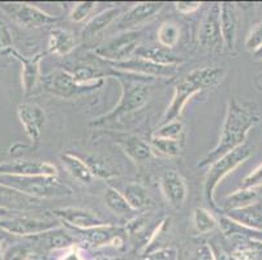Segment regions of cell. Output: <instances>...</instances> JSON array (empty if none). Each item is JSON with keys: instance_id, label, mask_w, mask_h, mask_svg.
<instances>
[{"instance_id": "6da1fadb", "label": "cell", "mask_w": 262, "mask_h": 260, "mask_svg": "<svg viewBox=\"0 0 262 260\" xmlns=\"http://www.w3.org/2000/svg\"><path fill=\"white\" fill-rule=\"evenodd\" d=\"M259 123V116L256 109L244 106L236 99L228 102L226 116L221 128L219 140L213 150L206 154L204 159L199 161L197 168L210 167L223 155L228 154L232 150L243 146L248 134L252 129Z\"/></svg>"}, {"instance_id": "7a4b0ae2", "label": "cell", "mask_w": 262, "mask_h": 260, "mask_svg": "<svg viewBox=\"0 0 262 260\" xmlns=\"http://www.w3.org/2000/svg\"><path fill=\"white\" fill-rule=\"evenodd\" d=\"M110 77H115V80H118L121 85L120 100L113 111L90 121L92 126H103L107 124L115 123L124 116L142 108L149 102L151 92H153L151 82L154 81V78L151 77L119 70L114 72L111 68H110Z\"/></svg>"}, {"instance_id": "3957f363", "label": "cell", "mask_w": 262, "mask_h": 260, "mask_svg": "<svg viewBox=\"0 0 262 260\" xmlns=\"http://www.w3.org/2000/svg\"><path fill=\"white\" fill-rule=\"evenodd\" d=\"M225 77V70L219 66H201L193 69L179 81L173 90V97L161 120V125L179 120L187 103L199 92L218 85Z\"/></svg>"}, {"instance_id": "277c9868", "label": "cell", "mask_w": 262, "mask_h": 260, "mask_svg": "<svg viewBox=\"0 0 262 260\" xmlns=\"http://www.w3.org/2000/svg\"><path fill=\"white\" fill-rule=\"evenodd\" d=\"M0 183L40 200L72 194V189L61 182L58 176L0 175Z\"/></svg>"}, {"instance_id": "5b68a950", "label": "cell", "mask_w": 262, "mask_h": 260, "mask_svg": "<svg viewBox=\"0 0 262 260\" xmlns=\"http://www.w3.org/2000/svg\"><path fill=\"white\" fill-rule=\"evenodd\" d=\"M252 152H253V149L249 145L244 143L243 146L223 155L221 159H218L215 163L209 167L208 173L205 176L204 181V198L211 207L218 208L215 204L214 193H215L216 186L219 185V182L226 176L230 175L231 172L235 171L237 167L242 166L244 161H247L252 156Z\"/></svg>"}, {"instance_id": "8992f818", "label": "cell", "mask_w": 262, "mask_h": 260, "mask_svg": "<svg viewBox=\"0 0 262 260\" xmlns=\"http://www.w3.org/2000/svg\"><path fill=\"white\" fill-rule=\"evenodd\" d=\"M141 38V30H125L95 47L93 54L107 64L125 61L139 50Z\"/></svg>"}, {"instance_id": "52a82bcc", "label": "cell", "mask_w": 262, "mask_h": 260, "mask_svg": "<svg viewBox=\"0 0 262 260\" xmlns=\"http://www.w3.org/2000/svg\"><path fill=\"white\" fill-rule=\"evenodd\" d=\"M103 82L104 80H101L97 82L82 85L75 80L72 72L64 70V69H59L45 77V87L47 91L56 97L64 98V99H75L81 95L90 94V92L98 90L103 85Z\"/></svg>"}, {"instance_id": "ba28073f", "label": "cell", "mask_w": 262, "mask_h": 260, "mask_svg": "<svg viewBox=\"0 0 262 260\" xmlns=\"http://www.w3.org/2000/svg\"><path fill=\"white\" fill-rule=\"evenodd\" d=\"M61 223V221H60ZM60 228V224L54 220H43V219L30 218V216H12L8 219H2L0 229L9 233L11 235L20 237H33L42 234L54 229Z\"/></svg>"}, {"instance_id": "9c48e42d", "label": "cell", "mask_w": 262, "mask_h": 260, "mask_svg": "<svg viewBox=\"0 0 262 260\" xmlns=\"http://www.w3.org/2000/svg\"><path fill=\"white\" fill-rule=\"evenodd\" d=\"M9 17L25 28H42L58 22L56 16L46 13L37 7L24 3H3L0 6Z\"/></svg>"}, {"instance_id": "30bf717a", "label": "cell", "mask_w": 262, "mask_h": 260, "mask_svg": "<svg viewBox=\"0 0 262 260\" xmlns=\"http://www.w3.org/2000/svg\"><path fill=\"white\" fill-rule=\"evenodd\" d=\"M111 69L119 72L133 73V75L145 76V77L158 78V77H172L178 72V65H159V64L150 61L145 57L135 56L120 63L108 64Z\"/></svg>"}, {"instance_id": "8fae6325", "label": "cell", "mask_w": 262, "mask_h": 260, "mask_svg": "<svg viewBox=\"0 0 262 260\" xmlns=\"http://www.w3.org/2000/svg\"><path fill=\"white\" fill-rule=\"evenodd\" d=\"M199 43L201 47L210 51H219L225 46L221 30V7L213 4L200 25Z\"/></svg>"}, {"instance_id": "7c38bea8", "label": "cell", "mask_w": 262, "mask_h": 260, "mask_svg": "<svg viewBox=\"0 0 262 260\" xmlns=\"http://www.w3.org/2000/svg\"><path fill=\"white\" fill-rule=\"evenodd\" d=\"M72 229V228H71ZM78 235L93 247L115 246L121 247L123 245V228L106 224V225L95 226L90 229H73Z\"/></svg>"}, {"instance_id": "4fadbf2b", "label": "cell", "mask_w": 262, "mask_h": 260, "mask_svg": "<svg viewBox=\"0 0 262 260\" xmlns=\"http://www.w3.org/2000/svg\"><path fill=\"white\" fill-rule=\"evenodd\" d=\"M17 116L28 138L32 140L33 145L38 143L42 129L45 128L47 121L45 109L38 104L23 103L18 106Z\"/></svg>"}, {"instance_id": "5bb4252c", "label": "cell", "mask_w": 262, "mask_h": 260, "mask_svg": "<svg viewBox=\"0 0 262 260\" xmlns=\"http://www.w3.org/2000/svg\"><path fill=\"white\" fill-rule=\"evenodd\" d=\"M0 175L11 176H58V168L49 161L13 160L0 163Z\"/></svg>"}, {"instance_id": "9a60e30c", "label": "cell", "mask_w": 262, "mask_h": 260, "mask_svg": "<svg viewBox=\"0 0 262 260\" xmlns=\"http://www.w3.org/2000/svg\"><path fill=\"white\" fill-rule=\"evenodd\" d=\"M54 215L55 218L59 219V221L67 224L72 229H90L108 224L94 212L89 211V209L77 208V207L58 208L55 209Z\"/></svg>"}, {"instance_id": "2e32d148", "label": "cell", "mask_w": 262, "mask_h": 260, "mask_svg": "<svg viewBox=\"0 0 262 260\" xmlns=\"http://www.w3.org/2000/svg\"><path fill=\"white\" fill-rule=\"evenodd\" d=\"M9 54L15 57L16 60H18L23 65V70H21V85H23L24 94L28 95L32 94L34 91L35 86L40 80V61L46 56V52H39L33 56H24L15 49L11 50Z\"/></svg>"}, {"instance_id": "e0dca14e", "label": "cell", "mask_w": 262, "mask_h": 260, "mask_svg": "<svg viewBox=\"0 0 262 260\" xmlns=\"http://www.w3.org/2000/svg\"><path fill=\"white\" fill-rule=\"evenodd\" d=\"M161 190L166 200L175 208H180L188 197L187 183L176 171H167L162 175Z\"/></svg>"}, {"instance_id": "ac0fdd59", "label": "cell", "mask_w": 262, "mask_h": 260, "mask_svg": "<svg viewBox=\"0 0 262 260\" xmlns=\"http://www.w3.org/2000/svg\"><path fill=\"white\" fill-rule=\"evenodd\" d=\"M114 142L135 163H145L153 157L151 146L137 135L116 134L114 135Z\"/></svg>"}, {"instance_id": "d6986e66", "label": "cell", "mask_w": 262, "mask_h": 260, "mask_svg": "<svg viewBox=\"0 0 262 260\" xmlns=\"http://www.w3.org/2000/svg\"><path fill=\"white\" fill-rule=\"evenodd\" d=\"M221 30L225 47L228 51L235 49L237 35V16L231 3H221Z\"/></svg>"}, {"instance_id": "ffe728a7", "label": "cell", "mask_w": 262, "mask_h": 260, "mask_svg": "<svg viewBox=\"0 0 262 260\" xmlns=\"http://www.w3.org/2000/svg\"><path fill=\"white\" fill-rule=\"evenodd\" d=\"M227 216L254 232L262 233V199L244 208L228 211Z\"/></svg>"}, {"instance_id": "44dd1931", "label": "cell", "mask_w": 262, "mask_h": 260, "mask_svg": "<svg viewBox=\"0 0 262 260\" xmlns=\"http://www.w3.org/2000/svg\"><path fill=\"white\" fill-rule=\"evenodd\" d=\"M39 202L40 199L29 197V195L24 194V193H20L17 190L0 183V207L2 208L11 209V211L26 209L32 208V207H37Z\"/></svg>"}, {"instance_id": "7402d4cb", "label": "cell", "mask_w": 262, "mask_h": 260, "mask_svg": "<svg viewBox=\"0 0 262 260\" xmlns=\"http://www.w3.org/2000/svg\"><path fill=\"white\" fill-rule=\"evenodd\" d=\"M163 7L164 4L158 3V2H142V3L135 4L127 13L121 16L119 25L133 26L136 23L144 22V21L149 20V18L154 17L156 14H158Z\"/></svg>"}, {"instance_id": "603a6c76", "label": "cell", "mask_w": 262, "mask_h": 260, "mask_svg": "<svg viewBox=\"0 0 262 260\" xmlns=\"http://www.w3.org/2000/svg\"><path fill=\"white\" fill-rule=\"evenodd\" d=\"M76 44H77V40L72 33L60 28H54L50 33L47 52L59 55V56H66L76 49Z\"/></svg>"}, {"instance_id": "cb8c5ba5", "label": "cell", "mask_w": 262, "mask_h": 260, "mask_svg": "<svg viewBox=\"0 0 262 260\" xmlns=\"http://www.w3.org/2000/svg\"><path fill=\"white\" fill-rule=\"evenodd\" d=\"M120 13L121 9L118 7H111V8H107L106 11H102L85 25L84 30H82V37L92 38L102 33L120 16Z\"/></svg>"}, {"instance_id": "d4e9b609", "label": "cell", "mask_w": 262, "mask_h": 260, "mask_svg": "<svg viewBox=\"0 0 262 260\" xmlns=\"http://www.w3.org/2000/svg\"><path fill=\"white\" fill-rule=\"evenodd\" d=\"M232 257L235 260H262V241L254 237H237Z\"/></svg>"}, {"instance_id": "484cf974", "label": "cell", "mask_w": 262, "mask_h": 260, "mask_svg": "<svg viewBox=\"0 0 262 260\" xmlns=\"http://www.w3.org/2000/svg\"><path fill=\"white\" fill-rule=\"evenodd\" d=\"M61 161H63V166L64 168L67 169V172H68L73 178L80 181V182L90 183L93 181V178H94V175H93V172L90 171L86 161L82 160V159L78 157L77 155L67 152V154H64L63 156H61Z\"/></svg>"}, {"instance_id": "4316f807", "label": "cell", "mask_w": 262, "mask_h": 260, "mask_svg": "<svg viewBox=\"0 0 262 260\" xmlns=\"http://www.w3.org/2000/svg\"><path fill=\"white\" fill-rule=\"evenodd\" d=\"M123 195L125 197L129 206L135 211H141V209H147L153 206V200L150 197L149 192L145 189L144 186L139 182L128 183L123 190Z\"/></svg>"}, {"instance_id": "83f0119b", "label": "cell", "mask_w": 262, "mask_h": 260, "mask_svg": "<svg viewBox=\"0 0 262 260\" xmlns=\"http://www.w3.org/2000/svg\"><path fill=\"white\" fill-rule=\"evenodd\" d=\"M258 199V193L256 189H243V187H240L239 190L231 193L230 195L225 198L223 207H225L226 212L235 211V209L251 206Z\"/></svg>"}, {"instance_id": "f1b7e54d", "label": "cell", "mask_w": 262, "mask_h": 260, "mask_svg": "<svg viewBox=\"0 0 262 260\" xmlns=\"http://www.w3.org/2000/svg\"><path fill=\"white\" fill-rule=\"evenodd\" d=\"M35 240L42 241L43 246L50 250H59V249H71L75 247V240L70 234H67L60 228L50 230V232L42 233V234L33 235Z\"/></svg>"}, {"instance_id": "f546056e", "label": "cell", "mask_w": 262, "mask_h": 260, "mask_svg": "<svg viewBox=\"0 0 262 260\" xmlns=\"http://www.w3.org/2000/svg\"><path fill=\"white\" fill-rule=\"evenodd\" d=\"M136 56L145 57L147 60L154 61L159 65H178L182 63L183 59L171 54L170 50L164 47H147V49H139L136 51Z\"/></svg>"}, {"instance_id": "4dcf8cb0", "label": "cell", "mask_w": 262, "mask_h": 260, "mask_svg": "<svg viewBox=\"0 0 262 260\" xmlns=\"http://www.w3.org/2000/svg\"><path fill=\"white\" fill-rule=\"evenodd\" d=\"M104 202H106L107 207H108L114 214H118L120 215V216H127V215L136 212L135 209L129 206V203L127 202V199H125V197L123 195V193L116 190L115 187H111V186H108V187L104 190Z\"/></svg>"}, {"instance_id": "1f68e13d", "label": "cell", "mask_w": 262, "mask_h": 260, "mask_svg": "<svg viewBox=\"0 0 262 260\" xmlns=\"http://www.w3.org/2000/svg\"><path fill=\"white\" fill-rule=\"evenodd\" d=\"M193 225H194V229L197 232L201 233V234H206V233L213 232L214 229L218 228L219 221L208 209L197 207L193 212Z\"/></svg>"}, {"instance_id": "d6a6232c", "label": "cell", "mask_w": 262, "mask_h": 260, "mask_svg": "<svg viewBox=\"0 0 262 260\" xmlns=\"http://www.w3.org/2000/svg\"><path fill=\"white\" fill-rule=\"evenodd\" d=\"M158 42L164 49L171 50L178 44L180 39V29L173 22H163L158 29L157 33Z\"/></svg>"}, {"instance_id": "836d02e7", "label": "cell", "mask_w": 262, "mask_h": 260, "mask_svg": "<svg viewBox=\"0 0 262 260\" xmlns=\"http://www.w3.org/2000/svg\"><path fill=\"white\" fill-rule=\"evenodd\" d=\"M150 142H151V146L154 147V150H157L159 154L164 155V156L175 157L182 154V143H180V140L151 137Z\"/></svg>"}, {"instance_id": "e575fe53", "label": "cell", "mask_w": 262, "mask_h": 260, "mask_svg": "<svg viewBox=\"0 0 262 260\" xmlns=\"http://www.w3.org/2000/svg\"><path fill=\"white\" fill-rule=\"evenodd\" d=\"M183 134H184V126H183V123L180 120H175L170 121V123L167 124H163V125H159L158 128L154 130L151 137L182 140Z\"/></svg>"}, {"instance_id": "d590c367", "label": "cell", "mask_w": 262, "mask_h": 260, "mask_svg": "<svg viewBox=\"0 0 262 260\" xmlns=\"http://www.w3.org/2000/svg\"><path fill=\"white\" fill-rule=\"evenodd\" d=\"M32 255V249L23 243H15L6 249L2 255V260H28Z\"/></svg>"}, {"instance_id": "8d00e7d4", "label": "cell", "mask_w": 262, "mask_h": 260, "mask_svg": "<svg viewBox=\"0 0 262 260\" xmlns=\"http://www.w3.org/2000/svg\"><path fill=\"white\" fill-rule=\"evenodd\" d=\"M262 46V21L252 26L245 38V49L249 52H256Z\"/></svg>"}, {"instance_id": "74e56055", "label": "cell", "mask_w": 262, "mask_h": 260, "mask_svg": "<svg viewBox=\"0 0 262 260\" xmlns=\"http://www.w3.org/2000/svg\"><path fill=\"white\" fill-rule=\"evenodd\" d=\"M95 2H78L73 6L70 13V18L73 22H82L90 14V12L95 8Z\"/></svg>"}, {"instance_id": "f35d334b", "label": "cell", "mask_w": 262, "mask_h": 260, "mask_svg": "<svg viewBox=\"0 0 262 260\" xmlns=\"http://www.w3.org/2000/svg\"><path fill=\"white\" fill-rule=\"evenodd\" d=\"M86 164L89 166L90 171L93 172V175L98 176V177L102 178H110L114 177L116 175L115 172H113V169L110 168L106 164V161L101 160L98 157H95V159H89V160H85Z\"/></svg>"}, {"instance_id": "ab89813d", "label": "cell", "mask_w": 262, "mask_h": 260, "mask_svg": "<svg viewBox=\"0 0 262 260\" xmlns=\"http://www.w3.org/2000/svg\"><path fill=\"white\" fill-rule=\"evenodd\" d=\"M13 50V35L3 20H0V55L9 54Z\"/></svg>"}, {"instance_id": "60d3db41", "label": "cell", "mask_w": 262, "mask_h": 260, "mask_svg": "<svg viewBox=\"0 0 262 260\" xmlns=\"http://www.w3.org/2000/svg\"><path fill=\"white\" fill-rule=\"evenodd\" d=\"M262 186V163L253 169L249 175L245 176L240 182L243 189H257Z\"/></svg>"}, {"instance_id": "b9f144b4", "label": "cell", "mask_w": 262, "mask_h": 260, "mask_svg": "<svg viewBox=\"0 0 262 260\" xmlns=\"http://www.w3.org/2000/svg\"><path fill=\"white\" fill-rule=\"evenodd\" d=\"M200 7H201L200 2H176L175 3L176 11L183 14L193 13L197 9H200Z\"/></svg>"}, {"instance_id": "7bdbcfd3", "label": "cell", "mask_w": 262, "mask_h": 260, "mask_svg": "<svg viewBox=\"0 0 262 260\" xmlns=\"http://www.w3.org/2000/svg\"><path fill=\"white\" fill-rule=\"evenodd\" d=\"M193 260H215V257H214L210 247L208 245H204V246L197 250V254L196 256L193 257Z\"/></svg>"}, {"instance_id": "ee69618b", "label": "cell", "mask_w": 262, "mask_h": 260, "mask_svg": "<svg viewBox=\"0 0 262 260\" xmlns=\"http://www.w3.org/2000/svg\"><path fill=\"white\" fill-rule=\"evenodd\" d=\"M60 260H84V257L81 256L80 251H78L76 247H71V249H68V251L61 256Z\"/></svg>"}, {"instance_id": "f6af8a7d", "label": "cell", "mask_w": 262, "mask_h": 260, "mask_svg": "<svg viewBox=\"0 0 262 260\" xmlns=\"http://www.w3.org/2000/svg\"><path fill=\"white\" fill-rule=\"evenodd\" d=\"M8 235L11 234L4 232L3 229H0V256L3 255V252L6 251V249L8 247Z\"/></svg>"}, {"instance_id": "bcb514c9", "label": "cell", "mask_w": 262, "mask_h": 260, "mask_svg": "<svg viewBox=\"0 0 262 260\" xmlns=\"http://www.w3.org/2000/svg\"><path fill=\"white\" fill-rule=\"evenodd\" d=\"M15 211H11V209L7 208H2L0 207V219H8L11 216V214H13Z\"/></svg>"}, {"instance_id": "7dc6e473", "label": "cell", "mask_w": 262, "mask_h": 260, "mask_svg": "<svg viewBox=\"0 0 262 260\" xmlns=\"http://www.w3.org/2000/svg\"><path fill=\"white\" fill-rule=\"evenodd\" d=\"M254 85L258 87V90H261L262 91V72L254 77Z\"/></svg>"}, {"instance_id": "c3c4849f", "label": "cell", "mask_w": 262, "mask_h": 260, "mask_svg": "<svg viewBox=\"0 0 262 260\" xmlns=\"http://www.w3.org/2000/svg\"><path fill=\"white\" fill-rule=\"evenodd\" d=\"M253 56H254V59H256V60H262V46L259 47V49L257 50L256 52H254Z\"/></svg>"}, {"instance_id": "681fc988", "label": "cell", "mask_w": 262, "mask_h": 260, "mask_svg": "<svg viewBox=\"0 0 262 260\" xmlns=\"http://www.w3.org/2000/svg\"><path fill=\"white\" fill-rule=\"evenodd\" d=\"M94 260H116L114 259V257H110V256H102V257H97V259Z\"/></svg>"}, {"instance_id": "f907efd6", "label": "cell", "mask_w": 262, "mask_h": 260, "mask_svg": "<svg viewBox=\"0 0 262 260\" xmlns=\"http://www.w3.org/2000/svg\"><path fill=\"white\" fill-rule=\"evenodd\" d=\"M0 224H2V219H0Z\"/></svg>"}]
</instances>
